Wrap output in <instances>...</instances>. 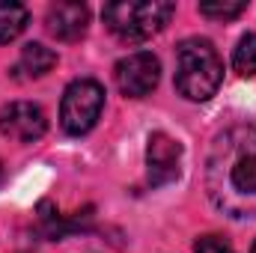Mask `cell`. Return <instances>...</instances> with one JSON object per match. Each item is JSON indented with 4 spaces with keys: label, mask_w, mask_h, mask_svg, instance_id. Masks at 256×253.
<instances>
[{
    "label": "cell",
    "mask_w": 256,
    "mask_h": 253,
    "mask_svg": "<svg viewBox=\"0 0 256 253\" xmlns=\"http://www.w3.org/2000/svg\"><path fill=\"white\" fill-rule=\"evenodd\" d=\"M206 190L230 218H256V128L220 131L206 161Z\"/></svg>",
    "instance_id": "cell-1"
},
{
    "label": "cell",
    "mask_w": 256,
    "mask_h": 253,
    "mask_svg": "<svg viewBox=\"0 0 256 253\" xmlns=\"http://www.w3.org/2000/svg\"><path fill=\"white\" fill-rule=\"evenodd\" d=\"M250 253H256V244H254V250H250Z\"/></svg>",
    "instance_id": "cell-15"
},
{
    "label": "cell",
    "mask_w": 256,
    "mask_h": 253,
    "mask_svg": "<svg viewBox=\"0 0 256 253\" xmlns=\"http://www.w3.org/2000/svg\"><path fill=\"white\" fill-rule=\"evenodd\" d=\"M114 78H116V86L131 96V98H143L149 96L155 86H158V78H161V63L155 54L149 51H137V54H128L122 57L116 68H114Z\"/></svg>",
    "instance_id": "cell-5"
},
{
    "label": "cell",
    "mask_w": 256,
    "mask_h": 253,
    "mask_svg": "<svg viewBox=\"0 0 256 253\" xmlns=\"http://www.w3.org/2000/svg\"><path fill=\"white\" fill-rule=\"evenodd\" d=\"M102 108H104L102 84H96L90 78H80V80L68 84L63 92V104H60V122H63L66 134H74V137L86 134L98 122Z\"/></svg>",
    "instance_id": "cell-4"
},
{
    "label": "cell",
    "mask_w": 256,
    "mask_h": 253,
    "mask_svg": "<svg viewBox=\"0 0 256 253\" xmlns=\"http://www.w3.org/2000/svg\"><path fill=\"white\" fill-rule=\"evenodd\" d=\"M146 167H149V182L155 188L170 185L173 179H179L182 170V146L167 134H152L146 146Z\"/></svg>",
    "instance_id": "cell-7"
},
{
    "label": "cell",
    "mask_w": 256,
    "mask_h": 253,
    "mask_svg": "<svg viewBox=\"0 0 256 253\" xmlns=\"http://www.w3.org/2000/svg\"><path fill=\"white\" fill-rule=\"evenodd\" d=\"M0 182H3V164H0Z\"/></svg>",
    "instance_id": "cell-14"
},
{
    "label": "cell",
    "mask_w": 256,
    "mask_h": 253,
    "mask_svg": "<svg viewBox=\"0 0 256 253\" xmlns=\"http://www.w3.org/2000/svg\"><path fill=\"white\" fill-rule=\"evenodd\" d=\"M248 9V3L244 0H232V3H200V15H206V18H236V15H242Z\"/></svg>",
    "instance_id": "cell-12"
},
{
    "label": "cell",
    "mask_w": 256,
    "mask_h": 253,
    "mask_svg": "<svg viewBox=\"0 0 256 253\" xmlns=\"http://www.w3.org/2000/svg\"><path fill=\"white\" fill-rule=\"evenodd\" d=\"M194 253H236V250H232L224 238H218V236H206V238L196 242Z\"/></svg>",
    "instance_id": "cell-13"
},
{
    "label": "cell",
    "mask_w": 256,
    "mask_h": 253,
    "mask_svg": "<svg viewBox=\"0 0 256 253\" xmlns=\"http://www.w3.org/2000/svg\"><path fill=\"white\" fill-rule=\"evenodd\" d=\"M48 120L39 104L33 102H9L0 108V134L18 143H33L45 134Z\"/></svg>",
    "instance_id": "cell-6"
},
{
    "label": "cell",
    "mask_w": 256,
    "mask_h": 253,
    "mask_svg": "<svg viewBox=\"0 0 256 253\" xmlns=\"http://www.w3.org/2000/svg\"><path fill=\"white\" fill-rule=\"evenodd\" d=\"M54 66H57V54H54L51 48H45V45H39V42H30V45H24V51H21L18 72H24L27 78H42V74H48Z\"/></svg>",
    "instance_id": "cell-9"
},
{
    "label": "cell",
    "mask_w": 256,
    "mask_h": 253,
    "mask_svg": "<svg viewBox=\"0 0 256 253\" xmlns=\"http://www.w3.org/2000/svg\"><path fill=\"white\" fill-rule=\"evenodd\" d=\"M224 80V63L212 42L185 39L176 51V90L188 102H206Z\"/></svg>",
    "instance_id": "cell-2"
},
{
    "label": "cell",
    "mask_w": 256,
    "mask_h": 253,
    "mask_svg": "<svg viewBox=\"0 0 256 253\" xmlns=\"http://www.w3.org/2000/svg\"><path fill=\"white\" fill-rule=\"evenodd\" d=\"M173 9L164 0H116L104 6V24L126 42H143L173 18Z\"/></svg>",
    "instance_id": "cell-3"
},
{
    "label": "cell",
    "mask_w": 256,
    "mask_h": 253,
    "mask_svg": "<svg viewBox=\"0 0 256 253\" xmlns=\"http://www.w3.org/2000/svg\"><path fill=\"white\" fill-rule=\"evenodd\" d=\"M86 24H90V9L84 3L63 0L48 9V30H51V36H57L63 42L80 39L86 33Z\"/></svg>",
    "instance_id": "cell-8"
},
{
    "label": "cell",
    "mask_w": 256,
    "mask_h": 253,
    "mask_svg": "<svg viewBox=\"0 0 256 253\" xmlns=\"http://www.w3.org/2000/svg\"><path fill=\"white\" fill-rule=\"evenodd\" d=\"M27 21H30V12H27V6L3 0V3H0V45H3V42H12V39H18V36L24 33Z\"/></svg>",
    "instance_id": "cell-10"
},
{
    "label": "cell",
    "mask_w": 256,
    "mask_h": 253,
    "mask_svg": "<svg viewBox=\"0 0 256 253\" xmlns=\"http://www.w3.org/2000/svg\"><path fill=\"white\" fill-rule=\"evenodd\" d=\"M232 68L242 78H254L256 74V33H248L238 39L236 51H232Z\"/></svg>",
    "instance_id": "cell-11"
}]
</instances>
